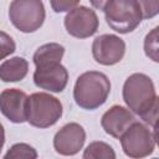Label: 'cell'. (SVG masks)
<instances>
[{
  "mask_svg": "<svg viewBox=\"0 0 159 159\" xmlns=\"http://www.w3.org/2000/svg\"><path fill=\"white\" fill-rule=\"evenodd\" d=\"M123 101L127 108L139 116L143 122L157 129L158 96L152 78L142 72L132 73L123 84Z\"/></svg>",
  "mask_w": 159,
  "mask_h": 159,
  "instance_id": "obj_1",
  "label": "cell"
},
{
  "mask_svg": "<svg viewBox=\"0 0 159 159\" xmlns=\"http://www.w3.org/2000/svg\"><path fill=\"white\" fill-rule=\"evenodd\" d=\"M111 93V81L103 72L87 71L80 75L73 87L76 104L86 111H94L103 106Z\"/></svg>",
  "mask_w": 159,
  "mask_h": 159,
  "instance_id": "obj_2",
  "label": "cell"
},
{
  "mask_svg": "<svg viewBox=\"0 0 159 159\" xmlns=\"http://www.w3.org/2000/svg\"><path fill=\"white\" fill-rule=\"evenodd\" d=\"M63 107L58 98L46 92H35L27 97L26 122L40 129L55 125L62 117Z\"/></svg>",
  "mask_w": 159,
  "mask_h": 159,
  "instance_id": "obj_3",
  "label": "cell"
},
{
  "mask_svg": "<svg viewBox=\"0 0 159 159\" xmlns=\"http://www.w3.org/2000/svg\"><path fill=\"white\" fill-rule=\"evenodd\" d=\"M103 12L107 25L122 35L133 32L143 20L137 0H109Z\"/></svg>",
  "mask_w": 159,
  "mask_h": 159,
  "instance_id": "obj_4",
  "label": "cell"
},
{
  "mask_svg": "<svg viewBox=\"0 0 159 159\" xmlns=\"http://www.w3.org/2000/svg\"><path fill=\"white\" fill-rule=\"evenodd\" d=\"M46 10L42 0H12L9 6L10 22L19 31L31 34L45 22Z\"/></svg>",
  "mask_w": 159,
  "mask_h": 159,
  "instance_id": "obj_5",
  "label": "cell"
},
{
  "mask_svg": "<svg viewBox=\"0 0 159 159\" xmlns=\"http://www.w3.org/2000/svg\"><path fill=\"white\" fill-rule=\"evenodd\" d=\"M123 153L129 158L149 157L157 144V134L143 123L133 122L119 137Z\"/></svg>",
  "mask_w": 159,
  "mask_h": 159,
  "instance_id": "obj_6",
  "label": "cell"
},
{
  "mask_svg": "<svg viewBox=\"0 0 159 159\" xmlns=\"http://www.w3.org/2000/svg\"><path fill=\"white\" fill-rule=\"evenodd\" d=\"M63 25L68 35L76 39H88L93 36L99 26L96 11L87 6H76L70 10L63 19Z\"/></svg>",
  "mask_w": 159,
  "mask_h": 159,
  "instance_id": "obj_7",
  "label": "cell"
},
{
  "mask_svg": "<svg viewBox=\"0 0 159 159\" xmlns=\"http://www.w3.org/2000/svg\"><path fill=\"white\" fill-rule=\"evenodd\" d=\"M125 55V42L114 34H103L92 42V56L102 66L119 63Z\"/></svg>",
  "mask_w": 159,
  "mask_h": 159,
  "instance_id": "obj_8",
  "label": "cell"
},
{
  "mask_svg": "<svg viewBox=\"0 0 159 159\" xmlns=\"http://www.w3.org/2000/svg\"><path fill=\"white\" fill-rule=\"evenodd\" d=\"M32 78L35 86L40 89L60 93L67 86L68 71L61 62H50L36 66Z\"/></svg>",
  "mask_w": 159,
  "mask_h": 159,
  "instance_id": "obj_9",
  "label": "cell"
},
{
  "mask_svg": "<svg viewBox=\"0 0 159 159\" xmlns=\"http://www.w3.org/2000/svg\"><path fill=\"white\" fill-rule=\"evenodd\" d=\"M86 130L76 122H70L61 127L53 137V149L60 155H76L84 145Z\"/></svg>",
  "mask_w": 159,
  "mask_h": 159,
  "instance_id": "obj_10",
  "label": "cell"
},
{
  "mask_svg": "<svg viewBox=\"0 0 159 159\" xmlns=\"http://www.w3.org/2000/svg\"><path fill=\"white\" fill-rule=\"evenodd\" d=\"M27 94L19 88H6L0 93V112L10 122H26Z\"/></svg>",
  "mask_w": 159,
  "mask_h": 159,
  "instance_id": "obj_11",
  "label": "cell"
},
{
  "mask_svg": "<svg viewBox=\"0 0 159 159\" xmlns=\"http://www.w3.org/2000/svg\"><path fill=\"white\" fill-rule=\"evenodd\" d=\"M134 120V113H132L127 107L114 104L103 113L101 118V125L108 135L119 139V137Z\"/></svg>",
  "mask_w": 159,
  "mask_h": 159,
  "instance_id": "obj_12",
  "label": "cell"
},
{
  "mask_svg": "<svg viewBox=\"0 0 159 159\" xmlns=\"http://www.w3.org/2000/svg\"><path fill=\"white\" fill-rule=\"evenodd\" d=\"M29 72V62L24 57L15 56L5 60L0 65V80L2 82H19L22 81Z\"/></svg>",
  "mask_w": 159,
  "mask_h": 159,
  "instance_id": "obj_13",
  "label": "cell"
},
{
  "mask_svg": "<svg viewBox=\"0 0 159 159\" xmlns=\"http://www.w3.org/2000/svg\"><path fill=\"white\" fill-rule=\"evenodd\" d=\"M65 55V47L57 42H48L41 45L34 53L32 61L35 66L50 63V62H61Z\"/></svg>",
  "mask_w": 159,
  "mask_h": 159,
  "instance_id": "obj_14",
  "label": "cell"
},
{
  "mask_svg": "<svg viewBox=\"0 0 159 159\" xmlns=\"http://www.w3.org/2000/svg\"><path fill=\"white\" fill-rule=\"evenodd\" d=\"M83 159H116V152L112 148V145H109L106 142L102 140H97V142H92L89 143L83 154H82Z\"/></svg>",
  "mask_w": 159,
  "mask_h": 159,
  "instance_id": "obj_15",
  "label": "cell"
},
{
  "mask_svg": "<svg viewBox=\"0 0 159 159\" xmlns=\"http://www.w3.org/2000/svg\"><path fill=\"white\" fill-rule=\"evenodd\" d=\"M39 157L36 149L27 143H15L5 153V159H36Z\"/></svg>",
  "mask_w": 159,
  "mask_h": 159,
  "instance_id": "obj_16",
  "label": "cell"
},
{
  "mask_svg": "<svg viewBox=\"0 0 159 159\" xmlns=\"http://www.w3.org/2000/svg\"><path fill=\"white\" fill-rule=\"evenodd\" d=\"M158 32H159V27H154L153 30H150L147 35H145V39H144V43H143V47H144V53L145 56L154 61V62H159V46H158Z\"/></svg>",
  "mask_w": 159,
  "mask_h": 159,
  "instance_id": "obj_17",
  "label": "cell"
},
{
  "mask_svg": "<svg viewBox=\"0 0 159 159\" xmlns=\"http://www.w3.org/2000/svg\"><path fill=\"white\" fill-rule=\"evenodd\" d=\"M15 51H16V43L14 39L9 34L0 31V60L6 58L7 56L12 55Z\"/></svg>",
  "mask_w": 159,
  "mask_h": 159,
  "instance_id": "obj_18",
  "label": "cell"
},
{
  "mask_svg": "<svg viewBox=\"0 0 159 159\" xmlns=\"http://www.w3.org/2000/svg\"><path fill=\"white\" fill-rule=\"evenodd\" d=\"M143 19H153L159 12V0H137Z\"/></svg>",
  "mask_w": 159,
  "mask_h": 159,
  "instance_id": "obj_19",
  "label": "cell"
},
{
  "mask_svg": "<svg viewBox=\"0 0 159 159\" xmlns=\"http://www.w3.org/2000/svg\"><path fill=\"white\" fill-rule=\"evenodd\" d=\"M81 0H50V5L51 9L56 12H68L70 10L75 9Z\"/></svg>",
  "mask_w": 159,
  "mask_h": 159,
  "instance_id": "obj_20",
  "label": "cell"
},
{
  "mask_svg": "<svg viewBox=\"0 0 159 159\" xmlns=\"http://www.w3.org/2000/svg\"><path fill=\"white\" fill-rule=\"evenodd\" d=\"M88 1L91 2V5H92L94 9H97V10H103L104 6H106V4H107L109 0H88Z\"/></svg>",
  "mask_w": 159,
  "mask_h": 159,
  "instance_id": "obj_21",
  "label": "cell"
},
{
  "mask_svg": "<svg viewBox=\"0 0 159 159\" xmlns=\"http://www.w3.org/2000/svg\"><path fill=\"white\" fill-rule=\"evenodd\" d=\"M4 144H5V128H4L2 123L0 122V153H1Z\"/></svg>",
  "mask_w": 159,
  "mask_h": 159,
  "instance_id": "obj_22",
  "label": "cell"
}]
</instances>
